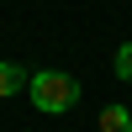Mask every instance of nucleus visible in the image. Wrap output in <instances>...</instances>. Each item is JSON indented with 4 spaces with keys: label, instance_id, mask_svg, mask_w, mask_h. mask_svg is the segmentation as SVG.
Instances as JSON below:
<instances>
[{
    "label": "nucleus",
    "instance_id": "nucleus-1",
    "mask_svg": "<svg viewBox=\"0 0 132 132\" xmlns=\"http://www.w3.org/2000/svg\"><path fill=\"white\" fill-rule=\"evenodd\" d=\"M27 95H32V106H37L42 116H63V111H74V101H79V85H74V74H63V69H37L27 79Z\"/></svg>",
    "mask_w": 132,
    "mask_h": 132
},
{
    "label": "nucleus",
    "instance_id": "nucleus-2",
    "mask_svg": "<svg viewBox=\"0 0 132 132\" xmlns=\"http://www.w3.org/2000/svg\"><path fill=\"white\" fill-rule=\"evenodd\" d=\"M27 79H32V74L21 69V63H5V58H0V101L21 95V90H27Z\"/></svg>",
    "mask_w": 132,
    "mask_h": 132
},
{
    "label": "nucleus",
    "instance_id": "nucleus-3",
    "mask_svg": "<svg viewBox=\"0 0 132 132\" xmlns=\"http://www.w3.org/2000/svg\"><path fill=\"white\" fill-rule=\"evenodd\" d=\"M101 132H132V111L127 106H106L101 111Z\"/></svg>",
    "mask_w": 132,
    "mask_h": 132
},
{
    "label": "nucleus",
    "instance_id": "nucleus-4",
    "mask_svg": "<svg viewBox=\"0 0 132 132\" xmlns=\"http://www.w3.org/2000/svg\"><path fill=\"white\" fill-rule=\"evenodd\" d=\"M116 79L132 85V42H122V48H116Z\"/></svg>",
    "mask_w": 132,
    "mask_h": 132
}]
</instances>
